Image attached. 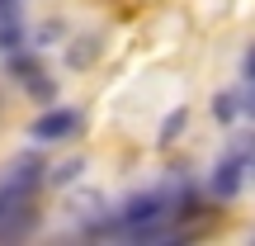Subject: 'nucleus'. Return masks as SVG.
<instances>
[{
  "label": "nucleus",
  "instance_id": "f257e3e1",
  "mask_svg": "<svg viewBox=\"0 0 255 246\" xmlns=\"http://www.w3.org/2000/svg\"><path fill=\"white\" fill-rule=\"evenodd\" d=\"M165 218H175L170 185H165V190L128 194V199L119 204V213H114V237H123V232H132V228H146V223H165Z\"/></svg>",
  "mask_w": 255,
  "mask_h": 246
},
{
  "label": "nucleus",
  "instance_id": "f03ea898",
  "mask_svg": "<svg viewBox=\"0 0 255 246\" xmlns=\"http://www.w3.org/2000/svg\"><path fill=\"white\" fill-rule=\"evenodd\" d=\"M246 171H251V152H227L208 175V194L213 199H237L241 185H246Z\"/></svg>",
  "mask_w": 255,
  "mask_h": 246
},
{
  "label": "nucleus",
  "instance_id": "7ed1b4c3",
  "mask_svg": "<svg viewBox=\"0 0 255 246\" xmlns=\"http://www.w3.org/2000/svg\"><path fill=\"white\" fill-rule=\"evenodd\" d=\"M81 109H66V104H47L43 114L33 119V128L28 133L38 137V142H66V137H76L81 133Z\"/></svg>",
  "mask_w": 255,
  "mask_h": 246
},
{
  "label": "nucleus",
  "instance_id": "20e7f679",
  "mask_svg": "<svg viewBox=\"0 0 255 246\" xmlns=\"http://www.w3.org/2000/svg\"><path fill=\"white\" fill-rule=\"evenodd\" d=\"M43 180H47V166L38 161V156H19V161L9 166V175H5L0 185H5L9 194H19V199H33Z\"/></svg>",
  "mask_w": 255,
  "mask_h": 246
},
{
  "label": "nucleus",
  "instance_id": "39448f33",
  "mask_svg": "<svg viewBox=\"0 0 255 246\" xmlns=\"http://www.w3.org/2000/svg\"><path fill=\"white\" fill-rule=\"evenodd\" d=\"M38 71H43V57H38L33 47H14V52H5V76H14V81H33Z\"/></svg>",
  "mask_w": 255,
  "mask_h": 246
},
{
  "label": "nucleus",
  "instance_id": "423d86ee",
  "mask_svg": "<svg viewBox=\"0 0 255 246\" xmlns=\"http://www.w3.org/2000/svg\"><path fill=\"white\" fill-rule=\"evenodd\" d=\"M24 38H28V28H24V19H19V14H5V19H0V52L24 47Z\"/></svg>",
  "mask_w": 255,
  "mask_h": 246
},
{
  "label": "nucleus",
  "instance_id": "0eeeda50",
  "mask_svg": "<svg viewBox=\"0 0 255 246\" xmlns=\"http://www.w3.org/2000/svg\"><path fill=\"white\" fill-rule=\"evenodd\" d=\"M213 114H218V123H237V114H246L241 90H222L218 100H213Z\"/></svg>",
  "mask_w": 255,
  "mask_h": 246
},
{
  "label": "nucleus",
  "instance_id": "6e6552de",
  "mask_svg": "<svg viewBox=\"0 0 255 246\" xmlns=\"http://www.w3.org/2000/svg\"><path fill=\"white\" fill-rule=\"evenodd\" d=\"M24 85H28V100H38V104H52L57 100V81H52V76H43V71H38L33 81H24Z\"/></svg>",
  "mask_w": 255,
  "mask_h": 246
},
{
  "label": "nucleus",
  "instance_id": "1a4fd4ad",
  "mask_svg": "<svg viewBox=\"0 0 255 246\" xmlns=\"http://www.w3.org/2000/svg\"><path fill=\"white\" fill-rule=\"evenodd\" d=\"M184 123H189V109H175V114H170V119H165V123H161V133H156V142H161V147H170V142H175V137H180V133H184Z\"/></svg>",
  "mask_w": 255,
  "mask_h": 246
},
{
  "label": "nucleus",
  "instance_id": "9d476101",
  "mask_svg": "<svg viewBox=\"0 0 255 246\" xmlns=\"http://www.w3.org/2000/svg\"><path fill=\"white\" fill-rule=\"evenodd\" d=\"M81 171H85V161H81V156H76V161L57 166V171L47 175V185H71V180H76V175H81Z\"/></svg>",
  "mask_w": 255,
  "mask_h": 246
},
{
  "label": "nucleus",
  "instance_id": "9b49d317",
  "mask_svg": "<svg viewBox=\"0 0 255 246\" xmlns=\"http://www.w3.org/2000/svg\"><path fill=\"white\" fill-rule=\"evenodd\" d=\"M95 47H100L95 38H90V43H71V57H66V62H71V66H90L95 62Z\"/></svg>",
  "mask_w": 255,
  "mask_h": 246
},
{
  "label": "nucleus",
  "instance_id": "f8f14e48",
  "mask_svg": "<svg viewBox=\"0 0 255 246\" xmlns=\"http://www.w3.org/2000/svg\"><path fill=\"white\" fill-rule=\"evenodd\" d=\"M241 104H246V114L255 119V81H251V90H241Z\"/></svg>",
  "mask_w": 255,
  "mask_h": 246
},
{
  "label": "nucleus",
  "instance_id": "ddd939ff",
  "mask_svg": "<svg viewBox=\"0 0 255 246\" xmlns=\"http://www.w3.org/2000/svg\"><path fill=\"white\" fill-rule=\"evenodd\" d=\"M241 71H246V81H255V47L246 52V62H241Z\"/></svg>",
  "mask_w": 255,
  "mask_h": 246
},
{
  "label": "nucleus",
  "instance_id": "4468645a",
  "mask_svg": "<svg viewBox=\"0 0 255 246\" xmlns=\"http://www.w3.org/2000/svg\"><path fill=\"white\" fill-rule=\"evenodd\" d=\"M14 9H19V0H0V19H5V14H14Z\"/></svg>",
  "mask_w": 255,
  "mask_h": 246
}]
</instances>
